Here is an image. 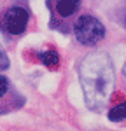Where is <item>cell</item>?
<instances>
[{"label": "cell", "mask_w": 126, "mask_h": 131, "mask_svg": "<svg viewBox=\"0 0 126 131\" xmlns=\"http://www.w3.org/2000/svg\"><path fill=\"white\" fill-rule=\"evenodd\" d=\"M79 81L88 108L102 110L116 88V72L110 56L103 51L86 54L79 65Z\"/></svg>", "instance_id": "cell-1"}, {"label": "cell", "mask_w": 126, "mask_h": 131, "mask_svg": "<svg viewBox=\"0 0 126 131\" xmlns=\"http://www.w3.org/2000/svg\"><path fill=\"white\" fill-rule=\"evenodd\" d=\"M74 33L75 39L81 42L82 46H94L100 40H103L105 37V26L102 21L96 19L94 16L84 14L74 25Z\"/></svg>", "instance_id": "cell-2"}, {"label": "cell", "mask_w": 126, "mask_h": 131, "mask_svg": "<svg viewBox=\"0 0 126 131\" xmlns=\"http://www.w3.org/2000/svg\"><path fill=\"white\" fill-rule=\"evenodd\" d=\"M28 19H30V14H28V10L25 7L12 5L4 14V28L10 35H21L26 30Z\"/></svg>", "instance_id": "cell-3"}, {"label": "cell", "mask_w": 126, "mask_h": 131, "mask_svg": "<svg viewBox=\"0 0 126 131\" xmlns=\"http://www.w3.org/2000/svg\"><path fill=\"white\" fill-rule=\"evenodd\" d=\"M79 5H81L79 0H60V2H56V12L61 18H68L79 9Z\"/></svg>", "instance_id": "cell-4"}, {"label": "cell", "mask_w": 126, "mask_h": 131, "mask_svg": "<svg viewBox=\"0 0 126 131\" xmlns=\"http://www.w3.org/2000/svg\"><path fill=\"white\" fill-rule=\"evenodd\" d=\"M37 56H39V60H40L42 65H46V67H58L60 65V54L56 52V51L52 49H47V51H40V52H37Z\"/></svg>", "instance_id": "cell-5"}, {"label": "cell", "mask_w": 126, "mask_h": 131, "mask_svg": "<svg viewBox=\"0 0 126 131\" xmlns=\"http://www.w3.org/2000/svg\"><path fill=\"white\" fill-rule=\"evenodd\" d=\"M109 119H110V121H114V122L126 119V101L116 103L114 107L109 110Z\"/></svg>", "instance_id": "cell-6"}, {"label": "cell", "mask_w": 126, "mask_h": 131, "mask_svg": "<svg viewBox=\"0 0 126 131\" xmlns=\"http://www.w3.org/2000/svg\"><path fill=\"white\" fill-rule=\"evenodd\" d=\"M7 93H9V81L4 75H0V98H4Z\"/></svg>", "instance_id": "cell-7"}, {"label": "cell", "mask_w": 126, "mask_h": 131, "mask_svg": "<svg viewBox=\"0 0 126 131\" xmlns=\"http://www.w3.org/2000/svg\"><path fill=\"white\" fill-rule=\"evenodd\" d=\"M9 68V58L5 54V51L0 47V70H7Z\"/></svg>", "instance_id": "cell-8"}, {"label": "cell", "mask_w": 126, "mask_h": 131, "mask_svg": "<svg viewBox=\"0 0 126 131\" xmlns=\"http://www.w3.org/2000/svg\"><path fill=\"white\" fill-rule=\"evenodd\" d=\"M123 73H124V77H126V63H124V67H123Z\"/></svg>", "instance_id": "cell-9"}, {"label": "cell", "mask_w": 126, "mask_h": 131, "mask_svg": "<svg viewBox=\"0 0 126 131\" xmlns=\"http://www.w3.org/2000/svg\"><path fill=\"white\" fill-rule=\"evenodd\" d=\"M124 21H126V19H124Z\"/></svg>", "instance_id": "cell-10"}]
</instances>
